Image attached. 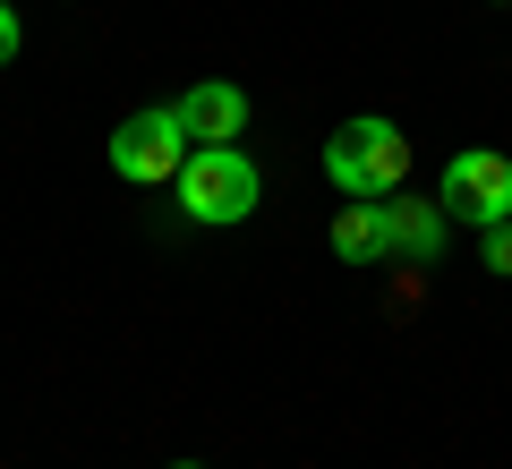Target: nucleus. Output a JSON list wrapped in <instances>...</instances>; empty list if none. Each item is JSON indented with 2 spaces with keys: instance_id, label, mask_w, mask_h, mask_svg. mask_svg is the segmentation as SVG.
Wrapping results in <instances>:
<instances>
[{
  "instance_id": "f257e3e1",
  "label": "nucleus",
  "mask_w": 512,
  "mask_h": 469,
  "mask_svg": "<svg viewBox=\"0 0 512 469\" xmlns=\"http://www.w3.org/2000/svg\"><path fill=\"white\" fill-rule=\"evenodd\" d=\"M325 180L342 188V197H402L410 180V137L384 111H367V120H342L325 137Z\"/></svg>"
},
{
  "instance_id": "f03ea898",
  "label": "nucleus",
  "mask_w": 512,
  "mask_h": 469,
  "mask_svg": "<svg viewBox=\"0 0 512 469\" xmlns=\"http://www.w3.org/2000/svg\"><path fill=\"white\" fill-rule=\"evenodd\" d=\"M171 197H180V214L205 222V231H239V222L256 214V197H265V180H256V163L239 145H197L188 171L171 180Z\"/></svg>"
},
{
  "instance_id": "7ed1b4c3",
  "label": "nucleus",
  "mask_w": 512,
  "mask_h": 469,
  "mask_svg": "<svg viewBox=\"0 0 512 469\" xmlns=\"http://www.w3.org/2000/svg\"><path fill=\"white\" fill-rule=\"evenodd\" d=\"M188 154H197V137L180 128V111H128L120 128H111V171H120L128 188H171L188 171Z\"/></svg>"
},
{
  "instance_id": "20e7f679",
  "label": "nucleus",
  "mask_w": 512,
  "mask_h": 469,
  "mask_svg": "<svg viewBox=\"0 0 512 469\" xmlns=\"http://www.w3.org/2000/svg\"><path fill=\"white\" fill-rule=\"evenodd\" d=\"M436 205L453 222H478V231L512 222V163L495 145H461L453 163H444V180H436Z\"/></svg>"
},
{
  "instance_id": "39448f33",
  "label": "nucleus",
  "mask_w": 512,
  "mask_h": 469,
  "mask_svg": "<svg viewBox=\"0 0 512 469\" xmlns=\"http://www.w3.org/2000/svg\"><path fill=\"white\" fill-rule=\"evenodd\" d=\"M444 205L427 197H384V256H402V265H436L444 256Z\"/></svg>"
},
{
  "instance_id": "423d86ee",
  "label": "nucleus",
  "mask_w": 512,
  "mask_h": 469,
  "mask_svg": "<svg viewBox=\"0 0 512 469\" xmlns=\"http://www.w3.org/2000/svg\"><path fill=\"white\" fill-rule=\"evenodd\" d=\"M171 111H180V128H188L197 145H231L239 128H248V94H239V86H222V77L188 86V94H180Z\"/></svg>"
},
{
  "instance_id": "0eeeda50",
  "label": "nucleus",
  "mask_w": 512,
  "mask_h": 469,
  "mask_svg": "<svg viewBox=\"0 0 512 469\" xmlns=\"http://www.w3.org/2000/svg\"><path fill=\"white\" fill-rule=\"evenodd\" d=\"M333 256H342V265H376L384 256V197H342V214H333Z\"/></svg>"
},
{
  "instance_id": "6e6552de",
  "label": "nucleus",
  "mask_w": 512,
  "mask_h": 469,
  "mask_svg": "<svg viewBox=\"0 0 512 469\" xmlns=\"http://www.w3.org/2000/svg\"><path fill=\"white\" fill-rule=\"evenodd\" d=\"M478 248H487V273H512V222H495V231H478Z\"/></svg>"
},
{
  "instance_id": "1a4fd4ad",
  "label": "nucleus",
  "mask_w": 512,
  "mask_h": 469,
  "mask_svg": "<svg viewBox=\"0 0 512 469\" xmlns=\"http://www.w3.org/2000/svg\"><path fill=\"white\" fill-rule=\"evenodd\" d=\"M18 43H26V26H18V9H9V0H0V69H9V60H18Z\"/></svg>"
},
{
  "instance_id": "9d476101",
  "label": "nucleus",
  "mask_w": 512,
  "mask_h": 469,
  "mask_svg": "<svg viewBox=\"0 0 512 469\" xmlns=\"http://www.w3.org/2000/svg\"><path fill=\"white\" fill-rule=\"evenodd\" d=\"M171 469H205V461H171Z\"/></svg>"
}]
</instances>
